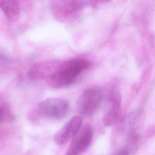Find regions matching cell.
Listing matches in <instances>:
<instances>
[{"instance_id": "obj_1", "label": "cell", "mask_w": 155, "mask_h": 155, "mask_svg": "<svg viewBox=\"0 0 155 155\" xmlns=\"http://www.w3.org/2000/svg\"><path fill=\"white\" fill-rule=\"evenodd\" d=\"M90 61L83 58H74L61 62L55 73L46 81L54 88H63L71 85L88 68Z\"/></svg>"}, {"instance_id": "obj_2", "label": "cell", "mask_w": 155, "mask_h": 155, "mask_svg": "<svg viewBox=\"0 0 155 155\" xmlns=\"http://www.w3.org/2000/svg\"><path fill=\"white\" fill-rule=\"evenodd\" d=\"M89 5L88 1L56 0L50 2V10L54 18L62 23H68L79 18L83 10Z\"/></svg>"}, {"instance_id": "obj_3", "label": "cell", "mask_w": 155, "mask_h": 155, "mask_svg": "<svg viewBox=\"0 0 155 155\" xmlns=\"http://www.w3.org/2000/svg\"><path fill=\"white\" fill-rule=\"evenodd\" d=\"M70 110L68 102L62 98L51 97L40 102L35 111L40 117L61 120L66 117Z\"/></svg>"}, {"instance_id": "obj_4", "label": "cell", "mask_w": 155, "mask_h": 155, "mask_svg": "<svg viewBox=\"0 0 155 155\" xmlns=\"http://www.w3.org/2000/svg\"><path fill=\"white\" fill-rule=\"evenodd\" d=\"M102 100V94L99 89L95 87L87 88L77 101V111L82 116H91L100 106Z\"/></svg>"}, {"instance_id": "obj_5", "label": "cell", "mask_w": 155, "mask_h": 155, "mask_svg": "<svg viewBox=\"0 0 155 155\" xmlns=\"http://www.w3.org/2000/svg\"><path fill=\"white\" fill-rule=\"evenodd\" d=\"M120 107V95L117 88L113 85L109 90L107 97L103 117V123L105 127H111L116 124L119 117Z\"/></svg>"}, {"instance_id": "obj_6", "label": "cell", "mask_w": 155, "mask_h": 155, "mask_svg": "<svg viewBox=\"0 0 155 155\" xmlns=\"http://www.w3.org/2000/svg\"><path fill=\"white\" fill-rule=\"evenodd\" d=\"M61 61L47 59L33 64L27 73L28 78L33 80H47L57 70Z\"/></svg>"}, {"instance_id": "obj_7", "label": "cell", "mask_w": 155, "mask_h": 155, "mask_svg": "<svg viewBox=\"0 0 155 155\" xmlns=\"http://www.w3.org/2000/svg\"><path fill=\"white\" fill-rule=\"evenodd\" d=\"M93 131L91 127L85 125L82 131H79L72 139L65 155H81L90 146L93 139Z\"/></svg>"}, {"instance_id": "obj_8", "label": "cell", "mask_w": 155, "mask_h": 155, "mask_svg": "<svg viewBox=\"0 0 155 155\" xmlns=\"http://www.w3.org/2000/svg\"><path fill=\"white\" fill-rule=\"evenodd\" d=\"M82 125V119L79 116L71 118L53 137L54 141L59 145L66 143L72 140L81 130Z\"/></svg>"}, {"instance_id": "obj_9", "label": "cell", "mask_w": 155, "mask_h": 155, "mask_svg": "<svg viewBox=\"0 0 155 155\" xmlns=\"http://www.w3.org/2000/svg\"><path fill=\"white\" fill-rule=\"evenodd\" d=\"M0 8L10 21L14 22L19 19L21 8L18 1L13 0L0 1Z\"/></svg>"}, {"instance_id": "obj_10", "label": "cell", "mask_w": 155, "mask_h": 155, "mask_svg": "<svg viewBox=\"0 0 155 155\" xmlns=\"http://www.w3.org/2000/svg\"><path fill=\"white\" fill-rule=\"evenodd\" d=\"M13 113L10 108L7 105L0 106V124L4 122L12 120Z\"/></svg>"}, {"instance_id": "obj_11", "label": "cell", "mask_w": 155, "mask_h": 155, "mask_svg": "<svg viewBox=\"0 0 155 155\" xmlns=\"http://www.w3.org/2000/svg\"><path fill=\"white\" fill-rule=\"evenodd\" d=\"M129 154H130V149L128 145L120 148L116 154V155H129Z\"/></svg>"}]
</instances>
